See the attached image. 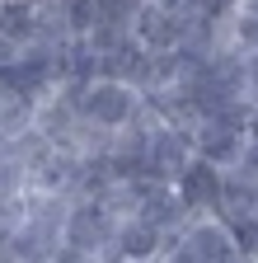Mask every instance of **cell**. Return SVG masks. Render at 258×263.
Listing matches in <instances>:
<instances>
[{"instance_id":"obj_5","label":"cell","mask_w":258,"mask_h":263,"mask_svg":"<svg viewBox=\"0 0 258 263\" xmlns=\"http://www.w3.org/2000/svg\"><path fill=\"white\" fill-rule=\"evenodd\" d=\"M178 245L192 254V263H235L240 249H235V235L221 216H192L188 230L178 235Z\"/></svg>"},{"instance_id":"obj_12","label":"cell","mask_w":258,"mask_h":263,"mask_svg":"<svg viewBox=\"0 0 258 263\" xmlns=\"http://www.w3.org/2000/svg\"><path fill=\"white\" fill-rule=\"evenodd\" d=\"M38 118V104L24 94H0V137H19Z\"/></svg>"},{"instance_id":"obj_10","label":"cell","mask_w":258,"mask_h":263,"mask_svg":"<svg viewBox=\"0 0 258 263\" xmlns=\"http://www.w3.org/2000/svg\"><path fill=\"white\" fill-rule=\"evenodd\" d=\"M0 38L14 43V47H28L38 38V5H28V0H0Z\"/></svg>"},{"instance_id":"obj_21","label":"cell","mask_w":258,"mask_h":263,"mask_svg":"<svg viewBox=\"0 0 258 263\" xmlns=\"http://www.w3.org/2000/svg\"><path fill=\"white\" fill-rule=\"evenodd\" d=\"M253 221H258V212H253Z\"/></svg>"},{"instance_id":"obj_1","label":"cell","mask_w":258,"mask_h":263,"mask_svg":"<svg viewBox=\"0 0 258 263\" xmlns=\"http://www.w3.org/2000/svg\"><path fill=\"white\" fill-rule=\"evenodd\" d=\"M113 240H117V216L99 197H71L66 226H61V245L89 254L94 263H113Z\"/></svg>"},{"instance_id":"obj_16","label":"cell","mask_w":258,"mask_h":263,"mask_svg":"<svg viewBox=\"0 0 258 263\" xmlns=\"http://www.w3.org/2000/svg\"><path fill=\"white\" fill-rule=\"evenodd\" d=\"M235 174H244V179H258V141H244V151H240V160L230 164Z\"/></svg>"},{"instance_id":"obj_7","label":"cell","mask_w":258,"mask_h":263,"mask_svg":"<svg viewBox=\"0 0 258 263\" xmlns=\"http://www.w3.org/2000/svg\"><path fill=\"white\" fill-rule=\"evenodd\" d=\"M169 245H178V240H169L165 230H155L150 221L122 216V221H117V240H113V263H117V258H127V263H155Z\"/></svg>"},{"instance_id":"obj_4","label":"cell","mask_w":258,"mask_h":263,"mask_svg":"<svg viewBox=\"0 0 258 263\" xmlns=\"http://www.w3.org/2000/svg\"><path fill=\"white\" fill-rule=\"evenodd\" d=\"M188 19H192V5L188 10H160V5L146 0V5L136 10V19H132V38L146 52H174L188 38Z\"/></svg>"},{"instance_id":"obj_17","label":"cell","mask_w":258,"mask_h":263,"mask_svg":"<svg viewBox=\"0 0 258 263\" xmlns=\"http://www.w3.org/2000/svg\"><path fill=\"white\" fill-rule=\"evenodd\" d=\"M244 141H258V104L249 108V122H244Z\"/></svg>"},{"instance_id":"obj_22","label":"cell","mask_w":258,"mask_h":263,"mask_svg":"<svg viewBox=\"0 0 258 263\" xmlns=\"http://www.w3.org/2000/svg\"><path fill=\"white\" fill-rule=\"evenodd\" d=\"M117 263H127V258H117Z\"/></svg>"},{"instance_id":"obj_8","label":"cell","mask_w":258,"mask_h":263,"mask_svg":"<svg viewBox=\"0 0 258 263\" xmlns=\"http://www.w3.org/2000/svg\"><path fill=\"white\" fill-rule=\"evenodd\" d=\"M192 151H197V160L216 164V170H230V164L240 160V151H244V132L225 127L216 118H202L197 127H192Z\"/></svg>"},{"instance_id":"obj_15","label":"cell","mask_w":258,"mask_h":263,"mask_svg":"<svg viewBox=\"0 0 258 263\" xmlns=\"http://www.w3.org/2000/svg\"><path fill=\"white\" fill-rule=\"evenodd\" d=\"M19 193H28V174L5 155L0 160V202H5V197H19Z\"/></svg>"},{"instance_id":"obj_3","label":"cell","mask_w":258,"mask_h":263,"mask_svg":"<svg viewBox=\"0 0 258 263\" xmlns=\"http://www.w3.org/2000/svg\"><path fill=\"white\" fill-rule=\"evenodd\" d=\"M192 160H197V151H192V132H188V127H165V122H155L150 151H146V179L174 183Z\"/></svg>"},{"instance_id":"obj_11","label":"cell","mask_w":258,"mask_h":263,"mask_svg":"<svg viewBox=\"0 0 258 263\" xmlns=\"http://www.w3.org/2000/svg\"><path fill=\"white\" fill-rule=\"evenodd\" d=\"M47 155H52V141L43 137L38 127H28V132H19V137H10V160L19 164L24 174H33Z\"/></svg>"},{"instance_id":"obj_13","label":"cell","mask_w":258,"mask_h":263,"mask_svg":"<svg viewBox=\"0 0 258 263\" xmlns=\"http://www.w3.org/2000/svg\"><path fill=\"white\" fill-rule=\"evenodd\" d=\"M225 38H230V47H240L244 57H258V14L253 10H235V19L225 24Z\"/></svg>"},{"instance_id":"obj_9","label":"cell","mask_w":258,"mask_h":263,"mask_svg":"<svg viewBox=\"0 0 258 263\" xmlns=\"http://www.w3.org/2000/svg\"><path fill=\"white\" fill-rule=\"evenodd\" d=\"M258 212V179H244L235 170H225V193H221V221L235 226V221H249Z\"/></svg>"},{"instance_id":"obj_2","label":"cell","mask_w":258,"mask_h":263,"mask_svg":"<svg viewBox=\"0 0 258 263\" xmlns=\"http://www.w3.org/2000/svg\"><path fill=\"white\" fill-rule=\"evenodd\" d=\"M141 108H146L141 89H132L127 80L99 76V80H89V89H85V118L99 122V127H108V132L132 127V122L141 118Z\"/></svg>"},{"instance_id":"obj_20","label":"cell","mask_w":258,"mask_h":263,"mask_svg":"<svg viewBox=\"0 0 258 263\" xmlns=\"http://www.w3.org/2000/svg\"><path fill=\"white\" fill-rule=\"evenodd\" d=\"M10 155V137H0V160H5Z\"/></svg>"},{"instance_id":"obj_14","label":"cell","mask_w":258,"mask_h":263,"mask_svg":"<svg viewBox=\"0 0 258 263\" xmlns=\"http://www.w3.org/2000/svg\"><path fill=\"white\" fill-rule=\"evenodd\" d=\"M146 0H94V24H117V28H132L136 10Z\"/></svg>"},{"instance_id":"obj_6","label":"cell","mask_w":258,"mask_h":263,"mask_svg":"<svg viewBox=\"0 0 258 263\" xmlns=\"http://www.w3.org/2000/svg\"><path fill=\"white\" fill-rule=\"evenodd\" d=\"M174 193L183 197V207L192 216H216L221 212V193H225V170H216L207 160H192L174 179Z\"/></svg>"},{"instance_id":"obj_19","label":"cell","mask_w":258,"mask_h":263,"mask_svg":"<svg viewBox=\"0 0 258 263\" xmlns=\"http://www.w3.org/2000/svg\"><path fill=\"white\" fill-rule=\"evenodd\" d=\"M150 5H160V10H188V0H150Z\"/></svg>"},{"instance_id":"obj_18","label":"cell","mask_w":258,"mask_h":263,"mask_svg":"<svg viewBox=\"0 0 258 263\" xmlns=\"http://www.w3.org/2000/svg\"><path fill=\"white\" fill-rule=\"evenodd\" d=\"M14 57H19V47H14V43H5V38H0V66H5V61H14Z\"/></svg>"}]
</instances>
